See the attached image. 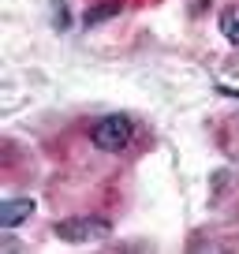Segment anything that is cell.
Returning a JSON list of instances; mask_svg holds the SVG:
<instances>
[{"label": "cell", "mask_w": 239, "mask_h": 254, "mask_svg": "<svg viewBox=\"0 0 239 254\" xmlns=\"http://www.w3.org/2000/svg\"><path fill=\"white\" fill-rule=\"evenodd\" d=\"M90 138H94L97 150L120 153V150H127L131 138H135V124H131V116H120V112H112V116H101L94 127H90Z\"/></svg>", "instance_id": "1"}, {"label": "cell", "mask_w": 239, "mask_h": 254, "mask_svg": "<svg viewBox=\"0 0 239 254\" xmlns=\"http://www.w3.org/2000/svg\"><path fill=\"white\" fill-rule=\"evenodd\" d=\"M53 232L64 243H97L112 236V224L105 217H67V221H56Z\"/></svg>", "instance_id": "2"}, {"label": "cell", "mask_w": 239, "mask_h": 254, "mask_svg": "<svg viewBox=\"0 0 239 254\" xmlns=\"http://www.w3.org/2000/svg\"><path fill=\"white\" fill-rule=\"evenodd\" d=\"M34 213V198H8L0 206V228H15Z\"/></svg>", "instance_id": "3"}, {"label": "cell", "mask_w": 239, "mask_h": 254, "mask_svg": "<svg viewBox=\"0 0 239 254\" xmlns=\"http://www.w3.org/2000/svg\"><path fill=\"white\" fill-rule=\"evenodd\" d=\"M217 26H221L224 41H232V45H239V4H232V8L221 11V19H217Z\"/></svg>", "instance_id": "4"}, {"label": "cell", "mask_w": 239, "mask_h": 254, "mask_svg": "<svg viewBox=\"0 0 239 254\" xmlns=\"http://www.w3.org/2000/svg\"><path fill=\"white\" fill-rule=\"evenodd\" d=\"M112 15H120V0H109V4H97V8H90L86 15H82V23H86V26H97L101 19H112Z\"/></svg>", "instance_id": "5"}]
</instances>
